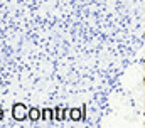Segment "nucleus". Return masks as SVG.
<instances>
[{
  "label": "nucleus",
  "mask_w": 145,
  "mask_h": 128,
  "mask_svg": "<svg viewBox=\"0 0 145 128\" xmlns=\"http://www.w3.org/2000/svg\"><path fill=\"white\" fill-rule=\"evenodd\" d=\"M69 116H71V120H74V121H76V120H79V118H81L79 110H78V108H73V110H71V115H69Z\"/></svg>",
  "instance_id": "nucleus-2"
},
{
  "label": "nucleus",
  "mask_w": 145,
  "mask_h": 128,
  "mask_svg": "<svg viewBox=\"0 0 145 128\" xmlns=\"http://www.w3.org/2000/svg\"><path fill=\"white\" fill-rule=\"evenodd\" d=\"M29 118H30V121L39 120V118H41V110H39V108H30L29 110Z\"/></svg>",
  "instance_id": "nucleus-1"
},
{
  "label": "nucleus",
  "mask_w": 145,
  "mask_h": 128,
  "mask_svg": "<svg viewBox=\"0 0 145 128\" xmlns=\"http://www.w3.org/2000/svg\"><path fill=\"white\" fill-rule=\"evenodd\" d=\"M2 120H3V110L0 108V121H2Z\"/></svg>",
  "instance_id": "nucleus-3"
}]
</instances>
